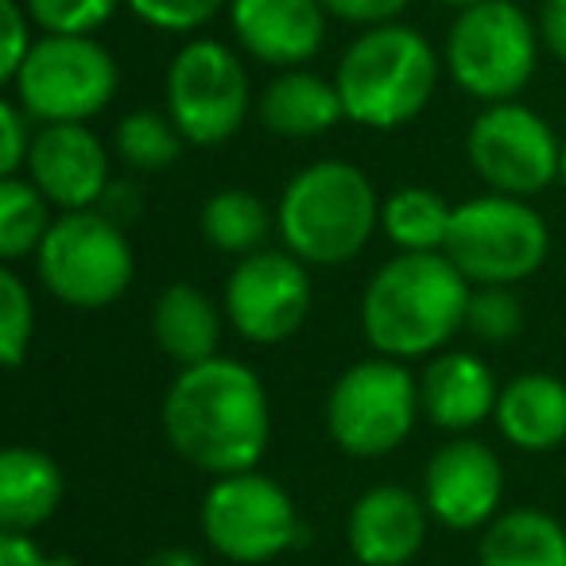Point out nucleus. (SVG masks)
Returning <instances> with one entry per match:
<instances>
[{
	"mask_svg": "<svg viewBox=\"0 0 566 566\" xmlns=\"http://www.w3.org/2000/svg\"><path fill=\"white\" fill-rule=\"evenodd\" d=\"M164 434L182 462L213 478L256 470L272 439L264 380L221 354L179 369L164 396Z\"/></svg>",
	"mask_w": 566,
	"mask_h": 566,
	"instance_id": "obj_1",
	"label": "nucleus"
},
{
	"mask_svg": "<svg viewBox=\"0 0 566 566\" xmlns=\"http://www.w3.org/2000/svg\"><path fill=\"white\" fill-rule=\"evenodd\" d=\"M473 283L447 252H396L373 272L361 295V334L392 361L431 357L465 331Z\"/></svg>",
	"mask_w": 566,
	"mask_h": 566,
	"instance_id": "obj_2",
	"label": "nucleus"
},
{
	"mask_svg": "<svg viewBox=\"0 0 566 566\" xmlns=\"http://www.w3.org/2000/svg\"><path fill=\"white\" fill-rule=\"evenodd\" d=\"M442 63L431 40L400 20L373 24L357 35L334 71L346 120L373 133L403 128L431 105Z\"/></svg>",
	"mask_w": 566,
	"mask_h": 566,
	"instance_id": "obj_3",
	"label": "nucleus"
},
{
	"mask_svg": "<svg viewBox=\"0 0 566 566\" xmlns=\"http://www.w3.org/2000/svg\"><path fill=\"white\" fill-rule=\"evenodd\" d=\"M380 202L373 179L349 159H318L303 167L280 195L275 229L287 252L307 268H338L361 256L380 229Z\"/></svg>",
	"mask_w": 566,
	"mask_h": 566,
	"instance_id": "obj_4",
	"label": "nucleus"
},
{
	"mask_svg": "<svg viewBox=\"0 0 566 566\" xmlns=\"http://www.w3.org/2000/svg\"><path fill=\"white\" fill-rule=\"evenodd\" d=\"M539 24L516 0H481L458 9L447 32L442 63L454 86L473 102H512L539 66Z\"/></svg>",
	"mask_w": 566,
	"mask_h": 566,
	"instance_id": "obj_5",
	"label": "nucleus"
},
{
	"mask_svg": "<svg viewBox=\"0 0 566 566\" xmlns=\"http://www.w3.org/2000/svg\"><path fill=\"white\" fill-rule=\"evenodd\" d=\"M9 86L35 125H86L117 97L120 66L94 35L43 32Z\"/></svg>",
	"mask_w": 566,
	"mask_h": 566,
	"instance_id": "obj_6",
	"label": "nucleus"
},
{
	"mask_svg": "<svg viewBox=\"0 0 566 566\" xmlns=\"http://www.w3.org/2000/svg\"><path fill=\"white\" fill-rule=\"evenodd\" d=\"M447 252L473 287H516L543 268L551 233L527 198L489 195L454 206Z\"/></svg>",
	"mask_w": 566,
	"mask_h": 566,
	"instance_id": "obj_7",
	"label": "nucleus"
},
{
	"mask_svg": "<svg viewBox=\"0 0 566 566\" xmlns=\"http://www.w3.org/2000/svg\"><path fill=\"white\" fill-rule=\"evenodd\" d=\"M40 280L55 300L78 311H102L128 292L136 272L125 226L105 210H71L51 221L40 252Z\"/></svg>",
	"mask_w": 566,
	"mask_h": 566,
	"instance_id": "obj_8",
	"label": "nucleus"
},
{
	"mask_svg": "<svg viewBox=\"0 0 566 566\" xmlns=\"http://www.w3.org/2000/svg\"><path fill=\"white\" fill-rule=\"evenodd\" d=\"M419 416V380L403 361L380 354L349 365L326 396V431L349 458L392 454L416 431Z\"/></svg>",
	"mask_w": 566,
	"mask_h": 566,
	"instance_id": "obj_9",
	"label": "nucleus"
},
{
	"mask_svg": "<svg viewBox=\"0 0 566 566\" xmlns=\"http://www.w3.org/2000/svg\"><path fill=\"white\" fill-rule=\"evenodd\" d=\"M198 527L221 558L241 566L272 563L307 543V527L300 524L287 489H280V481L264 478L260 470L213 478L202 496Z\"/></svg>",
	"mask_w": 566,
	"mask_h": 566,
	"instance_id": "obj_10",
	"label": "nucleus"
},
{
	"mask_svg": "<svg viewBox=\"0 0 566 566\" xmlns=\"http://www.w3.org/2000/svg\"><path fill=\"white\" fill-rule=\"evenodd\" d=\"M164 94L167 113L195 148H218L233 140L249 120V109H256L241 51L210 35L187 40L175 51Z\"/></svg>",
	"mask_w": 566,
	"mask_h": 566,
	"instance_id": "obj_11",
	"label": "nucleus"
},
{
	"mask_svg": "<svg viewBox=\"0 0 566 566\" xmlns=\"http://www.w3.org/2000/svg\"><path fill=\"white\" fill-rule=\"evenodd\" d=\"M465 156L478 179L496 195L532 198L558 179L563 140L535 109L512 102H493L473 117L465 133Z\"/></svg>",
	"mask_w": 566,
	"mask_h": 566,
	"instance_id": "obj_12",
	"label": "nucleus"
},
{
	"mask_svg": "<svg viewBox=\"0 0 566 566\" xmlns=\"http://www.w3.org/2000/svg\"><path fill=\"white\" fill-rule=\"evenodd\" d=\"M226 323L252 346H280L311 315V272L295 252L260 249L233 264L221 295Z\"/></svg>",
	"mask_w": 566,
	"mask_h": 566,
	"instance_id": "obj_13",
	"label": "nucleus"
},
{
	"mask_svg": "<svg viewBox=\"0 0 566 566\" xmlns=\"http://www.w3.org/2000/svg\"><path fill=\"white\" fill-rule=\"evenodd\" d=\"M504 465L485 442L450 439L423 470V504L434 524L450 532H478L501 516Z\"/></svg>",
	"mask_w": 566,
	"mask_h": 566,
	"instance_id": "obj_14",
	"label": "nucleus"
},
{
	"mask_svg": "<svg viewBox=\"0 0 566 566\" xmlns=\"http://www.w3.org/2000/svg\"><path fill=\"white\" fill-rule=\"evenodd\" d=\"M24 171L63 213L102 206L113 182L109 151L90 125H40Z\"/></svg>",
	"mask_w": 566,
	"mask_h": 566,
	"instance_id": "obj_15",
	"label": "nucleus"
},
{
	"mask_svg": "<svg viewBox=\"0 0 566 566\" xmlns=\"http://www.w3.org/2000/svg\"><path fill=\"white\" fill-rule=\"evenodd\" d=\"M226 17L237 48L275 71L311 63L331 24L323 0H229Z\"/></svg>",
	"mask_w": 566,
	"mask_h": 566,
	"instance_id": "obj_16",
	"label": "nucleus"
},
{
	"mask_svg": "<svg viewBox=\"0 0 566 566\" xmlns=\"http://www.w3.org/2000/svg\"><path fill=\"white\" fill-rule=\"evenodd\" d=\"M427 524L431 512L423 493H411L403 485H373L349 509V555L361 566H408L423 547Z\"/></svg>",
	"mask_w": 566,
	"mask_h": 566,
	"instance_id": "obj_17",
	"label": "nucleus"
},
{
	"mask_svg": "<svg viewBox=\"0 0 566 566\" xmlns=\"http://www.w3.org/2000/svg\"><path fill=\"white\" fill-rule=\"evenodd\" d=\"M496 400H501L496 373L481 357L462 354V349H450V354L427 361L423 377H419L423 416L442 431H473L493 416Z\"/></svg>",
	"mask_w": 566,
	"mask_h": 566,
	"instance_id": "obj_18",
	"label": "nucleus"
},
{
	"mask_svg": "<svg viewBox=\"0 0 566 566\" xmlns=\"http://www.w3.org/2000/svg\"><path fill=\"white\" fill-rule=\"evenodd\" d=\"M256 120L283 140H311L346 120V105L331 78L303 66L280 71L256 97Z\"/></svg>",
	"mask_w": 566,
	"mask_h": 566,
	"instance_id": "obj_19",
	"label": "nucleus"
},
{
	"mask_svg": "<svg viewBox=\"0 0 566 566\" xmlns=\"http://www.w3.org/2000/svg\"><path fill=\"white\" fill-rule=\"evenodd\" d=\"M496 431L527 454H547L566 442V385L551 373H520L501 385Z\"/></svg>",
	"mask_w": 566,
	"mask_h": 566,
	"instance_id": "obj_20",
	"label": "nucleus"
},
{
	"mask_svg": "<svg viewBox=\"0 0 566 566\" xmlns=\"http://www.w3.org/2000/svg\"><path fill=\"white\" fill-rule=\"evenodd\" d=\"M66 473L35 447H9L0 454V532H35L59 512Z\"/></svg>",
	"mask_w": 566,
	"mask_h": 566,
	"instance_id": "obj_21",
	"label": "nucleus"
},
{
	"mask_svg": "<svg viewBox=\"0 0 566 566\" xmlns=\"http://www.w3.org/2000/svg\"><path fill=\"white\" fill-rule=\"evenodd\" d=\"M221 323L226 311H218V303L195 283H171L151 307V338L179 369L218 357Z\"/></svg>",
	"mask_w": 566,
	"mask_h": 566,
	"instance_id": "obj_22",
	"label": "nucleus"
},
{
	"mask_svg": "<svg viewBox=\"0 0 566 566\" xmlns=\"http://www.w3.org/2000/svg\"><path fill=\"white\" fill-rule=\"evenodd\" d=\"M478 566H566V527L543 509H509L481 532Z\"/></svg>",
	"mask_w": 566,
	"mask_h": 566,
	"instance_id": "obj_23",
	"label": "nucleus"
},
{
	"mask_svg": "<svg viewBox=\"0 0 566 566\" xmlns=\"http://www.w3.org/2000/svg\"><path fill=\"white\" fill-rule=\"evenodd\" d=\"M454 206L431 187H400L380 202V229L400 252H442Z\"/></svg>",
	"mask_w": 566,
	"mask_h": 566,
	"instance_id": "obj_24",
	"label": "nucleus"
},
{
	"mask_svg": "<svg viewBox=\"0 0 566 566\" xmlns=\"http://www.w3.org/2000/svg\"><path fill=\"white\" fill-rule=\"evenodd\" d=\"M198 229L210 249L226 252V256H249V252L264 249L268 233H272V213L260 202V195L244 187H226L206 198Z\"/></svg>",
	"mask_w": 566,
	"mask_h": 566,
	"instance_id": "obj_25",
	"label": "nucleus"
},
{
	"mask_svg": "<svg viewBox=\"0 0 566 566\" xmlns=\"http://www.w3.org/2000/svg\"><path fill=\"white\" fill-rule=\"evenodd\" d=\"M187 148V136L171 120V113L156 109H133L113 128V151L125 167L140 175H159L175 167V159Z\"/></svg>",
	"mask_w": 566,
	"mask_h": 566,
	"instance_id": "obj_26",
	"label": "nucleus"
},
{
	"mask_svg": "<svg viewBox=\"0 0 566 566\" xmlns=\"http://www.w3.org/2000/svg\"><path fill=\"white\" fill-rule=\"evenodd\" d=\"M48 198L32 179L4 175L0 179V256L17 264L24 256H35L51 229Z\"/></svg>",
	"mask_w": 566,
	"mask_h": 566,
	"instance_id": "obj_27",
	"label": "nucleus"
},
{
	"mask_svg": "<svg viewBox=\"0 0 566 566\" xmlns=\"http://www.w3.org/2000/svg\"><path fill=\"white\" fill-rule=\"evenodd\" d=\"M35 334V303L28 283L12 268L0 272V361L20 369Z\"/></svg>",
	"mask_w": 566,
	"mask_h": 566,
	"instance_id": "obj_28",
	"label": "nucleus"
},
{
	"mask_svg": "<svg viewBox=\"0 0 566 566\" xmlns=\"http://www.w3.org/2000/svg\"><path fill=\"white\" fill-rule=\"evenodd\" d=\"M465 331L489 346H504L524 331V303L512 287H473Z\"/></svg>",
	"mask_w": 566,
	"mask_h": 566,
	"instance_id": "obj_29",
	"label": "nucleus"
},
{
	"mask_svg": "<svg viewBox=\"0 0 566 566\" xmlns=\"http://www.w3.org/2000/svg\"><path fill=\"white\" fill-rule=\"evenodd\" d=\"M35 28L48 35H94L125 0H24Z\"/></svg>",
	"mask_w": 566,
	"mask_h": 566,
	"instance_id": "obj_30",
	"label": "nucleus"
},
{
	"mask_svg": "<svg viewBox=\"0 0 566 566\" xmlns=\"http://www.w3.org/2000/svg\"><path fill=\"white\" fill-rule=\"evenodd\" d=\"M125 4L136 20L167 35H190L229 9V0H125Z\"/></svg>",
	"mask_w": 566,
	"mask_h": 566,
	"instance_id": "obj_31",
	"label": "nucleus"
},
{
	"mask_svg": "<svg viewBox=\"0 0 566 566\" xmlns=\"http://www.w3.org/2000/svg\"><path fill=\"white\" fill-rule=\"evenodd\" d=\"M35 140V120L17 102H0V175H20Z\"/></svg>",
	"mask_w": 566,
	"mask_h": 566,
	"instance_id": "obj_32",
	"label": "nucleus"
},
{
	"mask_svg": "<svg viewBox=\"0 0 566 566\" xmlns=\"http://www.w3.org/2000/svg\"><path fill=\"white\" fill-rule=\"evenodd\" d=\"M0 17H4V43H0V78L12 82L17 71L24 66L28 51L35 48L32 40V12H28L24 0H0Z\"/></svg>",
	"mask_w": 566,
	"mask_h": 566,
	"instance_id": "obj_33",
	"label": "nucleus"
},
{
	"mask_svg": "<svg viewBox=\"0 0 566 566\" xmlns=\"http://www.w3.org/2000/svg\"><path fill=\"white\" fill-rule=\"evenodd\" d=\"M323 4L334 20L373 28V24H388V20H396L403 9H408L411 0H323Z\"/></svg>",
	"mask_w": 566,
	"mask_h": 566,
	"instance_id": "obj_34",
	"label": "nucleus"
},
{
	"mask_svg": "<svg viewBox=\"0 0 566 566\" xmlns=\"http://www.w3.org/2000/svg\"><path fill=\"white\" fill-rule=\"evenodd\" d=\"M0 566H78L74 558L48 555L32 532H0Z\"/></svg>",
	"mask_w": 566,
	"mask_h": 566,
	"instance_id": "obj_35",
	"label": "nucleus"
},
{
	"mask_svg": "<svg viewBox=\"0 0 566 566\" xmlns=\"http://www.w3.org/2000/svg\"><path fill=\"white\" fill-rule=\"evenodd\" d=\"M539 40L558 63L566 66V0H543L539 9Z\"/></svg>",
	"mask_w": 566,
	"mask_h": 566,
	"instance_id": "obj_36",
	"label": "nucleus"
},
{
	"mask_svg": "<svg viewBox=\"0 0 566 566\" xmlns=\"http://www.w3.org/2000/svg\"><path fill=\"white\" fill-rule=\"evenodd\" d=\"M97 210H105L113 221L128 226V221L140 213V190H136L133 182H109V190H105V198H102Z\"/></svg>",
	"mask_w": 566,
	"mask_h": 566,
	"instance_id": "obj_37",
	"label": "nucleus"
},
{
	"mask_svg": "<svg viewBox=\"0 0 566 566\" xmlns=\"http://www.w3.org/2000/svg\"><path fill=\"white\" fill-rule=\"evenodd\" d=\"M140 566H202V558L187 547H164V551H156V555L144 558Z\"/></svg>",
	"mask_w": 566,
	"mask_h": 566,
	"instance_id": "obj_38",
	"label": "nucleus"
},
{
	"mask_svg": "<svg viewBox=\"0 0 566 566\" xmlns=\"http://www.w3.org/2000/svg\"><path fill=\"white\" fill-rule=\"evenodd\" d=\"M442 4H450V9H470V4H481V0H442Z\"/></svg>",
	"mask_w": 566,
	"mask_h": 566,
	"instance_id": "obj_39",
	"label": "nucleus"
},
{
	"mask_svg": "<svg viewBox=\"0 0 566 566\" xmlns=\"http://www.w3.org/2000/svg\"><path fill=\"white\" fill-rule=\"evenodd\" d=\"M558 182L566 187V140H563V167H558Z\"/></svg>",
	"mask_w": 566,
	"mask_h": 566,
	"instance_id": "obj_40",
	"label": "nucleus"
}]
</instances>
